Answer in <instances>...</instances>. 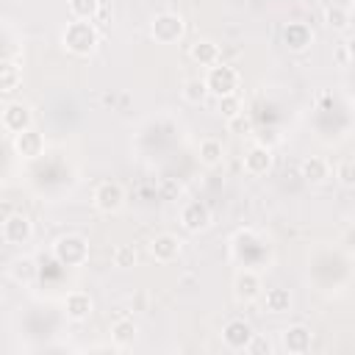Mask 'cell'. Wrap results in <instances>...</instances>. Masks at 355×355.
I'll use <instances>...</instances> for the list:
<instances>
[{
    "label": "cell",
    "instance_id": "cell-19",
    "mask_svg": "<svg viewBox=\"0 0 355 355\" xmlns=\"http://www.w3.org/2000/svg\"><path fill=\"white\" fill-rule=\"evenodd\" d=\"M136 333H139V327H136L133 319H116V322L111 324V344H114L116 349H128V347H133Z\"/></svg>",
    "mask_w": 355,
    "mask_h": 355
},
{
    "label": "cell",
    "instance_id": "cell-12",
    "mask_svg": "<svg viewBox=\"0 0 355 355\" xmlns=\"http://www.w3.org/2000/svg\"><path fill=\"white\" fill-rule=\"evenodd\" d=\"M180 250H183V244H180V239H178L175 233H158V236L150 241V255H153L158 263H172V261H178Z\"/></svg>",
    "mask_w": 355,
    "mask_h": 355
},
{
    "label": "cell",
    "instance_id": "cell-6",
    "mask_svg": "<svg viewBox=\"0 0 355 355\" xmlns=\"http://www.w3.org/2000/svg\"><path fill=\"white\" fill-rule=\"evenodd\" d=\"M31 236H33V222L25 214H8L3 219V239H6V244L22 247V244L31 241Z\"/></svg>",
    "mask_w": 355,
    "mask_h": 355
},
{
    "label": "cell",
    "instance_id": "cell-23",
    "mask_svg": "<svg viewBox=\"0 0 355 355\" xmlns=\"http://www.w3.org/2000/svg\"><path fill=\"white\" fill-rule=\"evenodd\" d=\"M200 161L205 164V166H219L222 161H225V147H222V141H216V139H205V141H200Z\"/></svg>",
    "mask_w": 355,
    "mask_h": 355
},
{
    "label": "cell",
    "instance_id": "cell-15",
    "mask_svg": "<svg viewBox=\"0 0 355 355\" xmlns=\"http://www.w3.org/2000/svg\"><path fill=\"white\" fill-rule=\"evenodd\" d=\"M283 42H286L288 50L302 53V50L311 47V42H313V31H311L305 22H288V25L283 28Z\"/></svg>",
    "mask_w": 355,
    "mask_h": 355
},
{
    "label": "cell",
    "instance_id": "cell-28",
    "mask_svg": "<svg viewBox=\"0 0 355 355\" xmlns=\"http://www.w3.org/2000/svg\"><path fill=\"white\" fill-rule=\"evenodd\" d=\"M136 263V250L130 247V244H119L116 250H114V266H119V269H130Z\"/></svg>",
    "mask_w": 355,
    "mask_h": 355
},
{
    "label": "cell",
    "instance_id": "cell-11",
    "mask_svg": "<svg viewBox=\"0 0 355 355\" xmlns=\"http://www.w3.org/2000/svg\"><path fill=\"white\" fill-rule=\"evenodd\" d=\"M252 336H255V333H252L250 322H244V319H230V322L222 327V341H225V347L233 349V352L247 349V344H250Z\"/></svg>",
    "mask_w": 355,
    "mask_h": 355
},
{
    "label": "cell",
    "instance_id": "cell-18",
    "mask_svg": "<svg viewBox=\"0 0 355 355\" xmlns=\"http://www.w3.org/2000/svg\"><path fill=\"white\" fill-rule=\"evenodd\" d=\"M8 275L14 283H22V286H31L36 277H39V266L31 255H22V258H14L11 266H8Z\"/></svg>",
    "mask_w": 355,
    "mask_h": 355
},
{
    "label": "cell",
    "instance_id": "cell-16",
    "mask_svg": "<svg viewBox=\"0 0 355 355\" xmlns=\"http://www.w3.org/2000/svg\"><path fill=\"white\" fill-rule=\"evenodd\" d=\"M327 175H330V164H327L322 155H308V158L300 164V178H302L305 183H311V186L324 183Z\"/></svg>",
    "mask_w": 355,
    "mask_h": 355
},
{
    "label": "cell",
    "instance_id": "cell-32",
    "mask_svg": "<svg viewBox=\"0 0 355 355\" xmlns=\"http://www.w3.org/2000/svg\"><path fill=\"white\" fill-rule=\"evenodd\" d=\"M247 349H250V352H266V355H269V352H272V344L263 341V338H258V336H252L250 344H247Z\"/></svg>",
    "mask_w": 355,
    "mask_h": 355
},
{
    "label": "cell",
    "instance_id": "cell-10",
    "mask_svg": "<svg viewBox=\"0 0 355 355\" xmlns=\"http://www.w3.org/2000/svg\"><path fill=\"white\" fill-rule=\"evenodd\" d=\"M180 225H183L189 233H200V230H205V227L211 225V211H208V205L200 202V200L186 202V205L180 208Z\"/></svg>",
    "mask_w": 355,
    "mask_h": 355
},
{
    "label": "cell",
    "instance_id": "cell-20",
    "mask_svg": "<svg viewBox=\"0 0 355 355\" xmlns=\"http://www.w3.org/2000/svg\"><path fill=\"white\" fill-rule=\"evenodd\" d=\"M189 55H191L194 64H200V67H211V64L219 61V44L211 42V39H197V42L189 47Z\"/></svg>",
    "mask_w": 355,
    "mask_h": 355
},
{
    "label": "cell",
    "instance_id": "cell-7",
    "mask_svg": "<svg viewBox=\"0 0 355 355\" xmlns=\"http://www.w3.org/2000/svg\"><path fill=\"white\" fill-rule=\"evenodd\" d=\"M0 125H3L8 133H19V130L31 128V125H33V111H31V105L22 103V100L8 103V105L3 108V114H0Z\"/></svg>",
    "mask_w": 355,
    "mask_h": 355
},
{
    "label": "cell",
    "instance_id": "cell-14",
    "mask_svg": "<svg viewBox=\"0 0 355 355\" xmlns=\"http://www.w3.org/2000/svg\"><path fill=\"white\" fill-rule=\"evenodd\" d=\"M272 150L266 144H252L247 153H244V172L252 175V178H261L272 169Z\"/></svg>",
    "mask_w": 355,
    "mask_h": 355
},
{
    "label": "cell",
    "instance_id": "cell-22",
    "mask_svg": "<svg viewBox=\"0 0 355 355\" xmlns=\"http://www.w3.org/2000/svg\"><path fill=\"white\" fill-rule=\"evenodd\" d=\"M263 305H266L269 313H286V311H291V291L283 288V286L269 288L266 297H263Z\"/></svg>",
    "mask_w": 355,
    "mask_h": 355
},
{
    "label": "cell",
    "instance_id": "cell-2",
    "mask_svg": "<svg viewBox=\"0 0 355 355\" xmlns=\"http://www.w3.org/2000/svg\"><path fill=\"white\" fill-rule=\"evenodd\" d=\"M202 80H205V89H208V94H214V97L239 94V83H241V78H239L236 67H230V64H222V61L211 64V67H208V75H205Z\"/></svg>",
    "mask_w": 355,
    "mask_h": 355
},
{
    "label": "cell",
    "instance_id": "cell-29",
    "mask_svg": "<svg viewBox=\"0 0 355 355\" xmlns=\"http://www.w3.org/2000/svg\"><path fill=\"white\" fill-rule=\"evenodd\" d=\"M336 175H338V183H341L344 189H352V186H355V164H352V158H344V161L336 166Z\"/></svg>",
    "mask_w": 355,
    "mask_h": 355
},
{
    "label": "cell",
    "instance_id": "cell-24",
    "mask_svg": "<svg viewBox=\"0 0 355 355\" xmlns=\"http://www.w3.org/2000/svg\"><path fill=\"white\" fill-rule=\"evenodd\" d=\"M22 83V69L17 61H0V92H14Z\"/></svg>",
    "mask_w": 355,
    "mask_h": 355
},
{
    "label": "cell",
    "instance_id": "cell-31",
    "mask_svg": "<svg viewBox=\"0 0 355 355\" xmlns=\"http://www.w3.org/2000/svg\"><path fill=\"white\" fill-rule=\"evenodd\" d=\"M333 58H336L338 67H349V64H352V47H349V42H341V44L333 50Z\"/></svg>",
    "mask_w": 355,
    "mask_h": 355
},
{
    "label": "cell",
    "instance_id": "cell-5",
    "mask_svg": "<svg viewBox=\"0 0 355 355\" xmlns=\"http://www.w3.org/2000/svg\"><path fill=\"white\" fill-rule=\"evenodd\" d=\"M92 200H94V208L100 214H116L125 205V189L116 180H103L94 189V197Z\"/></svg>",
    "mask_w": 355,
    "mask_h": 355
},
{
    "label": "cell",
    "instance_id": "cell-9",
    "mask_svg": "<svg viewBox=\"0 0 355 355\" xmlns=\"http://www.w3.org/2000/svg\"><path fill=\"white\" fill-rule=\"evenodd\" d=\"M14 153L22 155V158H28V161L39 158L44 153V136L33 125L25 128V130H19V133H14Z\"/></svg>",
    "mask_w": 355,
    "mask_h": 355
},
{
    "label": "cell",
    "instance_id": "cell-25",
    "mask_svg": "<svg viewBox=\"0 0 355 355\" xmlns=\"http://www.w3.org/2000/svg\"><path fill=\"white\" fill-rule=\"evenodd\" d=\"M67 6H69L72 19H89V22H94V17L100 11V0H67Z\"/></svg>",
    "mask_w": 355,
    "mask_h": 355
},
{
    "label": "cell",
    "instance_id": "cell-30",
    "mask_svg": "<svg viewBox=\"0 0 355 355\" xmlns=\"http://www.w3.org/2000/svg\"><path fill=\"white\" fill-rule=\"evenodd\" d=\"M227 128H230V133H239V136H247V133H252V119H250V114H236V116H230L227 119Z\"/></svg>",
    "mask_w": 355,
    "mask_h": 355
},
{
    "label": "cell",
    "instance_id": "cell-26",
    "mask_svg": "<svg viewBox=\"0 0 355 355\" xmlns=\"http://www.w3.org/2000/svg\"><path fill=\"white\" fill-rule=\"evenodd\" d=\"M205 97H208V89H205V80L202 78H189L183 83V100L186 103L200 105V103H205Z\"/></svg>",
    "mask_w": 355,
    "mask_h": 355
},
{
    "label": "cell",
    "instance_id": "cell-1",
    "mask_svg": "<svg viewBox=\"0 0 355 355\" xmlns=\"http://www.w3.org/2000/svg\"><path fill=\"white\" fill-rule=\"evenodd\" d=\"M61 44L72 53V55H92L94 47L100 44V31L94 28V22L89 19H72L64 33H61Z\"/></svg>",
    "mask_w": 355,
    "mask_h": 355
},
{
    "label": "cell",
    "instance_id": "cell-21",
    "mask_svg": "<svg viewBox=\"0 0 355 355\" xmlns=\"http://www.w3.org/2000/svg\"><path fill=\"white\" fill-rule=\"evenodd\" d=\"M324 25L338 31V33H347L349 31V8L338 6V3L324 6Z\"/></svg>",
    "mask_w": 355,
    "mask_h": 355
},
{
    "label": "cell",
    "instance_id": "cell-4",
    "mask_svg": "<svg viewBox=\"0 0 355 355\" xmlns=\"http://www.w3.org/2000/svg\"><path fill=\"white\" fill-rule=\"evenodd\" d=\"M183 33H186V19L175 11H161L150 22V36L158 44H175L183 39Z\"/></svg>",
    "mask_w": 355,
    "mask_h": 355
},
{
    "label": "cell",
    "instance_id": "cell-17",
    "mask_svg": "<svg viewBox=\"0 0 355 355\" xmlns=\"http://www.w3.org/2000/svg\"><path fill=\"white\" fill-rule=\"evenodd\" d=\"M64 311H67V316H69L72 322H83V319L92 316L94 302H92V297H89L86 291H72V294H67Z\"/></svg>",
    "mask_w": 355,
    "mask_h": 355
},
{
    "label": "cell",
    "instance_id": "cell-13",
    "mask_svg": "<svg viewBox=\"0 0 355 355\" xmlns=\"http://www.w3.org/2000/svg\"><path fill=\"white\" fill-rule=\"evenodd\" d=\"M311 341H313V336H311V330L305 324H291L280 336V344H283V349L288 355H305L311 349Z\"/></svg>",
    "mask_w": 355,
    "mask_h": 355
},
{
    "label": "cell",
    "instance_id": "cell-8",
    "mask_svg": "<svg viewBox=\"0 0 355 355\" xmlns=\"http://www.w3.org/2000/svg\"><path fill=\"white\" fill-rule=\"evenodd\" d=\"M261 294H263V283H261L258 272H252V269L236 272V277H233V297L239 302H255Z\"/></svg>",
    "mask_w": 355,
    "mask_h": 355
},
{
    "label": "cell",
    "instance_id": "cell-3",
    "mask_svg": "<svg viewBox=\"0 0 355 355\" xmlns=\"http://www.w3.org/2000/svg\"><path fill=\"white\" fill-rule=\"evenodd\" d=\"M53 258L61 266H83L89 261V241L78 233H67L53 244Z\"/></svg>",
    "mask_w": 355,
    "mask_h": 355
},
{
    "label": "cell",
    "instance_id": "cell-33",
    "mask_svg": "<svg viewBox=\"0 0 355 355\" xmlns=\"http://www.w3.org/2000/svg\"><path fill=\"white\" fill-rule=\"evenodd\" d=\"M338 6H344V8H349V0H338Z\"/></svg>",
    "mask_w": 355,
    "mask_h": 355
},
{
    "label": "cell",
    "instance_id": "cell-27",
    "mask_svg": "<svg viewBox=\"0 0 355 355\" xmlns=\"http://www.w3.org/2000/svg\"><path fill=\"white\" fill-rule=\"evenodd\" d=\"M216 111H219L225 119H230V116L241 114V97H239V94H225V97H216Z\"/></svg>",
    "mask_w": 355,
    "mask_h": 355
}]
</instances>
